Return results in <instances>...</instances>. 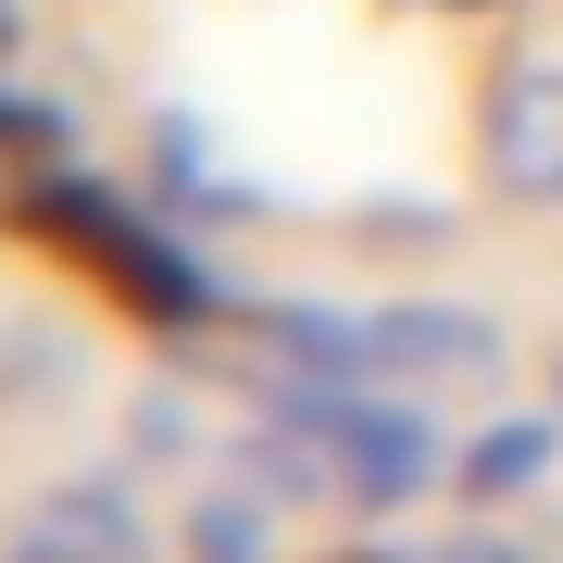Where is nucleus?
Wrapping results in <instances>:
<instances>
[{"instance_id": "2", "label": "nucleus", "mask_w": 563, "mask_h": 563, "mask_svg": "<svg viewBox=\"0 0 563 563\" xmlns=\"http://www.w3.org/2000/svg\"><path fill=\"white\" fill-rule=\"evenodd\" d=\"M488 188L501 201H563V63H514L488 88Z\"/></svg>"}, {"instance_id": "9", "label": "nucleus", "mask_w": 563, "mask_h": 563, "mask_svg": "<svg viewBox=\"0 0 563 563\" xmlns=\"http://www.w3.org/2000/svg\"><path fill=\"white\" fill-rule=\"evenodd\" d=\"M439 563H514V551H488V539H451V551H439Z\"/></svg>"}, {"instance_id": "1", "label": "nucleus", "mask_w": 563, "mask_h": 563, "mask_svg": "<svg viewBox=\"0 0 563 563\" xmlns=\"http://www.w3.org/2000/svg\"><path fill=\"white\" fill-rule=\"evenodd\" d=\"M25 213H38L63 251L113 263V288H139V301H163V313H188V301H201V288H188V263L163 251V239H139V213H113L101 188H25Z\"/></svg>"}, {"instance_id": "5", "label": "nucleus", "mask_w": 563, "mask_h": 563, "mask_svg": "<svg viewBox=\"0 0 563 563\" xmlns=\"http://www.w3.org/2000/svg\"><path fill=\"white\" fill-rule=\"evenodd\" d=\"M188 563H276V501L239 476V488H213L201 514H188Z\"/></svg>"}, {"instance_id": "11", "label": "nucleus", "mask_w": 563, "mask_h": 563, "mask_svg": "<svg viewBox=\"0 0 563 563\" xmlns=\"http://www.w3.org/2000/svg\"><path fill=\"white\" fill-rule=\"evenodd\" d=\"M13 563H51V551H13Z\"/></svg>"}, {"instance_id": "4", "label": "nucleus", "mask_w": 563, "mask_h": 563, "mask_svg": "<svg viewBox=\"0 0 563 563\" xmlns=\"http://www.w3.org/2000/svg\"><path fill=\"white\" fill-rule=\"evenodd\" d=\"M25 551H51V563H151V514H139L125 476H76V488H51L25 514Z\"/></svg>"}, {"instance_id": "8", "label": "nucleus", "mask_w": 563, "mask_h": 563, "mask_svg": "<svg viewBox=\"0 0 563 563\" xmlns=\"http://www.w3.org/2000/svg\"><path fill=\"white\" fill-rule=\"evenodd\" d=\"M0 151H25V163H38V151H63V113H38V101H0Z\"/></svg>"}, {"instance_id": "3", "label": "nucleus", "mask_w": 563, "mask_h": 563, "mask_svg": "<svg viewBox=\"0 0 563 563\" xmlns=\"http://www.w3.org/2000/svg\"><path fill=\"white\" fill-rule=\"evenodd\" d=\"M376 376L388 388H488V376H501V325L463 313V301L376 313Z\"/></svg>"}, {"instance_id": "7", "label": "nucleus", "mask_w": 563, "mask_h": 563, "mask_svg": "<svg viewBox=\"0 0 563 563\" xmlns=\"http://www.w3.org/2000/svg\"><path fill=\"white\" fill-rule=\"evenodd\" d=\"M125 439H139V463H188V451H201V413H188L176 388H151V401H139V426H125Z\"/></svg>"}, {"instance_id": "10", "label": "nucleus", "mask_w": 563, "mask_h": 563, "mask_svg": "<svg viewBox=\"0 0 563 563\" xmlns=\"http://www.w3.org/2000/svg\"><path fill=\"white\" fill-rule=\"evenodd\" d=\"M413 13H501V0H413Z\"/></svg>"}, {"instance_id": "6", "label": "nucleus", "mask_w": 563, "mask_h": 563, "mask_svg": "<svg viewBox=\"0 0 563 563\" xmlns=\"http://www.w3.org/2000/svg\"><path fill=\"white\" fill-rule=\"evenodd\" d=\"M551 451H563V426H551V413H526V426H501V439L463 451V488H476V501H501V488L551 476Z\"/></svg>"}]
</instances>
